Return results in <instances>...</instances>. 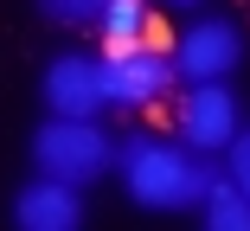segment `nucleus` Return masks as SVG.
I'll use <instances>...</instances> for the list:
<instances>
[{
    "label": "nucleus",
    "mask_w": 250,
    "mask_h": 231,
    "mask_svg": "<svg viewBox=\"0 0 250 231\" xmlns=\"http://www.w3.org/2000/svg\"><path fill=\"white\" fill-rule=\"evenodd\" d=\"M32 173H52V180H71V187H96V180L116 173V154H122V135L103 122V116H45L32 128Z\"/></svg>",
    "instance_id": "2"
},
{
    "label": "nucleus",
    "mask_w": 250,
    "mask_h": 231,
    "mask_svg": "<svg viewBox=\"0 0 250 231\" xmlns=\"http://www.w3.org/2000/svg\"><path fill=\"white\" fill-rule=\"evenodd\" d=\"M218 161H225V173H231V180H237V187H244V193H250V122H244V128H237V135H231V148H225V154H218Z\"/></svg>",
    "instance_id": "11"
},
{
    "label": "nucleus",
    "mask_w": 250,
    "mask_h": 231,
    "mask_svg": "<svg viewBox=\"0 0 250 231\" xmlns=\"http://www.w3.org/2000/svg\"><path fill=\"white\" fill-rule=\"evenodd\" d=\"M218 173H225V161L186 148L173 128L167 135L161 128H128L122 154H116V180L141 212H199V199H206V187Z\"/></svg>",
    "instance_id": "1"
},
{
    "label": "nucleus",
    "mask_w": 250,
    "mask_h": 231,
    "mask_svg": "<svg viewBox=\"0 0 250 231\" xmlns=\"http://www.w3.org/2000/svg\"><path fill=\"white\" fill-rule=\"evenodd\" d=\"M13 225L20 231H77L83 225V187L52 180V173H32L13 193Z\"/></svg>",
    "instance_id": "7"
},
{
    "label": "nucleus",
    "mask_w": 250,
    "mask_h": 231,
    "mask_svg": "<svg viewBox=\"0 0 250 231\" xmlns=\"http://www.w3.org/2000/svg\"><path fill=\"white\" fill-rule=\"evenodd\" d=\"M96 39L103 45H147V39H173L161 26V0H109L103 20H96Z\"/></svg>",
    "instance_id": "8"
},
{
    "label": "nucleus",
    "mask_w": 250,
    "mask_h": 231,
    "mask_svg": "<svg viewBox=\"0 0 250 231\" xmlns=\"http://www.w3.org/2000/svg\"><path fill=\"white\" fill-rule=\"evenodd\" d=\"M45 116H109L103 90V52H52L39 71Z\"/></svg>",
    "instance_id": "6"
},
{
    "label": "nucleus",
    "mask_w": 250,
    "mask_h": 231,
    "mask_svg": "<svg viewBox=\"0 0 250 231\" xmlns=\"http://www.w3.org/2000/svg\"><path fill=\"white\" fill-rule=\"evenodd\" d=\"M167 116H173V135H180V142L199 148V154H212V161L231 148V135L244 128V103H237L231 77L180 84V90H173V103H167Z\"/></svg>",
    "instance_id": "5"
},
{
    "label": "nucleus",
    "mask_w": 250,
    "mask_h": 231,
    "mask_svg": "<svg viewBox=\"0 0 250 231\" xmlns=\"http://www.w3.org/2000/svg\"><path fill=\"white\" fill-rule=\"evenodd\" d=\"M32 7L52 20V26H71V32H96V20H103L109 0H32Z\"/></svg>",
    "instance_id": "10"
},
{
    "label": "nucleus",
    "mask_w": 250,
    "mask_h": 231,
    "mask_svg": "<svg viewBox=\"0 0 250 231\" xmlns=\"http://www.w3.org/2000/svg\"><path fill=\"white\" fill-rule=\"evenodd\" d=\"M199 212H206V225H212V231H250V193L237 187L231 173H218L212 187H206Z\"/></svg>",
    "instance_id": "9"
},
{
    "label": "nucleus",
    "mask_w": 250,
    "mask_h": 231,
    "mask_svg": "<svg viewBox=\"0 0 250 231\" xmlns=\"http://www.w3.org/2000/svg\"><path fill=\"white\" fill-rule=\"evenodd\" d=\"M103 90L116 116H147L167 109L180 90V64H173V39H147V45H103Z\"/></svg>",
    "instance_id": "3"
},
{
    "label": "nucleus",
    "mask_w": 250,
    "mask_h": 231,
    "mask_svg": "<svg viewBox=\"0 0 250 231\" xmlns=\"http://www.w3.org/2000/svg\"><path fill=\"white\" fill-rule=\"evenodd\" d=\"M250 58V32L237 13H212L199 7L180 32H173V64H180V84H206V77H237Z\"/></svg>",
    "instance_id": "4"
}]
</instances>
